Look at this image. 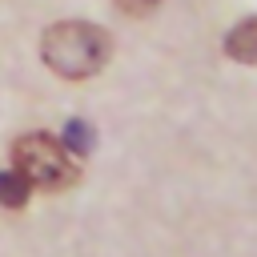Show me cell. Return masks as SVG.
<instances>
[{
	"instance_id": "8992f818",
	"label": "cell",
	"mask_w": 257,
	"mask_h": 257,
	"mask_svg": "<svg viewBox=\"0 0 257 257\" xmlns=\"http://www.w3.org/2000/svg\"><path fill=\"white\" fill-rule=\"evenodd\" d=\"M116 8L124 16H149L153 8H161V0H116Z\"/></svg>"
},
{
	"instance_id": "5b68a950",
	"label": "cell",
	"mask_w": 257,
	"mask_h": 257,
	"mask_svg": "<svg viewBox=\"0 0 257 257\" xmlns=\"http://www.w3.org/2000/svg\"><path fill=\"white\" fill-rule=\"evenodd\" d=\"M64 141L76 145L80 153H88V124H84V120H72V124L64 128Z\"/></svg>"
},
{
	"instance_id": "6da1fadb",
	"label": "cell",
	"mask_w": 257,
	"mask_h": 257,
	"mask_svg": "<svg viewBox=\"0 0 257 257\" xmlns=\"http://www.w3.org/2000/svg\"><path fill=\"white\" fill-rule=\"evenodd\" d=\"M108 52H112L108 32L100 24H88V20H60V24H48L40 36L44 64L64 80L96 76L108 64Z\"/></svg>"
},
{
	"instance_id": "277c9868",
	"label": "cell",
	"mask_w": 257,
	"mask_h": 257,
	"mask_svg": "<svg viewBox=\"0 0 257 257\" xmlns=\"http://www.w3.org/2000/svg\"><path fill=\"white\" fill-rule=\"evenodd\" d=\"M28 193H32V185L12 169V173H0V205H8V209H20L24 201H28Z\"/></svg>"
},
{
	"instance_id": "7a4b0ae2",
	"label": "cell",
	"mask_w": 257,
	"mask_h": 257,
	"mask_svg": "<svg viewBox=\"0 0 257 257\" xmlns=\"http://www.w3.org/2000/svg\"><path fill=\"white\" fill-rule=\"evenodd\" d=\"M12 169L32 185V189H68L80 177L76 157L68 153V145H60L48 133H24L12 141Z\"/></svg>"
},
{
	"instance_id": "3957f363",
	"label": "cell",
	"mask_w": 257,
	"mask_h": 257,
	"mask_svg": "<svg viewBox=\"0 0 257 257\" xmlns=\"http://www.w3.org/2000/svg\"><path fill=\"white\" fill-rule=\"evenodd\" d=\"M225 52L241 64H257V16L241 20L229 36H225Z\"/></svg>"
}]
</instances>
